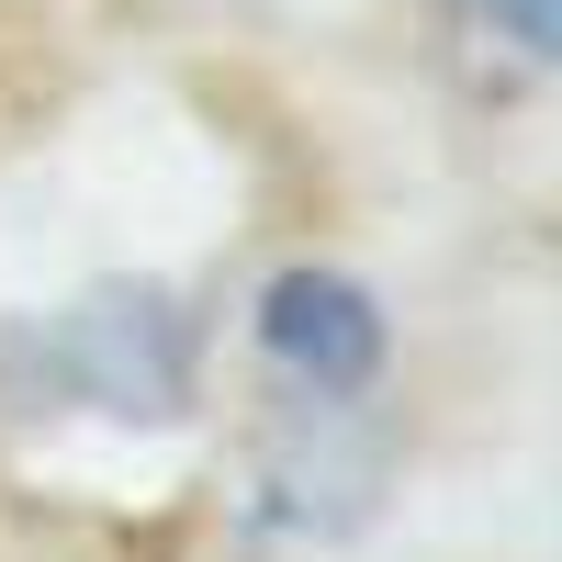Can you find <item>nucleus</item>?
I'll list each match as a JSON object with an SVG mask.
<instances>
[{
  "mask_svg": "<svg viewBox=\"0 0 562 562\" xmlns=\"http://www.w3.org/2000/svg\"><path fill=\"white\" fill-rule=\"evenodd\" d=\"M495 45H518V57H551L562 68V0H461Z\"/></svg>",
  "mask_w": 562,
  "mask_h": 562,
  "instance_id": "obj_2",
  "label": "nucleus"
},
{
  "mask_svg": "<svg viewBox=\"0 0 562 562\" xmlns=\"http://www.w3.org/2000/svg\"><path fill=\"white\" fill-rule=\"evenodd\" d=\"M259 338L281 371H304L315 394H349L383 371V315H371L349 281H326V270H293V281H270V304H259Z\"/></svg>",
  "mask_w": 562,
  "mask_h": 562,
  "instance_id": "obj_1",
  "label": "nucleus"
}]
</instances>
